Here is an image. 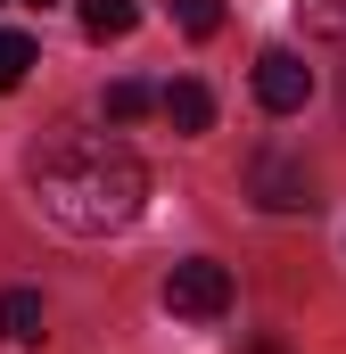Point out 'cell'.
<instances>
[{
  "label": "cell",
  "mask_w": 346,
  "mask_h": 354,
  "mask_svg": "<svg viewBox=\"0 0 346 354\" xmlns=\"http://www.w3.org/2000/svg\"><path fill=\"white\" fill-rule=\"evenodd\" d=\"M33 198L58 231H124L149 206V165L107 132H66L33 157Z\"/></svg>",
  "instance_id": "1"
},
{
  "label": "cell",
  "mask_w": 346,
  "mask_h": 354,
  "mask_svg": "<svg viewBox=\"0 0 346 354\" xmlns=\"http://www.w3.org/2000/svg\"><path fill=\"white\" fill-rule=\"evenodd\" d=\"M165 305L181 322H223V313H231V264H215V256L173 264L165 272Z\"/></svg>",
  "instance_id": "2"
},
{
  "label": "cell",
  "mask_w": 346,
  "mask_h": 354,
  "mask_svg": "<svg viewBox=\"0 0 346 354\" xmlns=\"http://www.w3.org/2000/svg\"><path fill=\"white\" fill-rule=\"evenodd\" d=\"M305 99H313V66L297 50H264L256 58V107L264 115H297Z\"/></svg>",
  "instance_id": "3"
},
{
  "label": "cell",
  "mask_w": 346,
  "mask_h": 354,
  "mask_svg": "<svg viewBox=\"0 0 346 354\" xmlns=\"http://www.w3.org/2000/svg\"><path fill=\"white\" fill-rule=\"evenodd\" d=\"M248 189H256V206H272V214H305L313 206V174L297 157H280V149H264L256 165H248Z\"/></svg>",
  "instance_id": "4"
},
{
  "label": "cell",
  "mask_w": 346,
  "mask_h": 354,
  "mask_svg": "<svg viewBox=\"0 0 346 354\" xmlns=\"http://www.w3.org/2000/svg\"><path fill=\"white\" fill-rule=\"evenodd\" d=\"M157 107H165V124L181 132V140L215 132V91H206V83H165V91H157Z\"/></svg>",
  "instance_id": "5"
},
{
  "label": "cell",
  "mask_w": 346,
  "mask_h": 354,
  "mask_svg": "<svg viewBox=\"0 0 346 354\" xmlns=\"http://www.w3.org/2000/svg\"><path fill=\"white\" fill-rule=\"evenodd\" d=\"M0 338L8 346H42V288H8L0 297Z\"/></svg>",
  "instance_id": "6"
},
{
  "label": "cell",
  "mask_w": 346,
  "mask_h": 354,
  "mask_svg": "<svg viewBox=\"0 0 346 354\" xmlns=\"http://www.w3.org/2000/svg\"><path fill=\"white\" fill-rule=\"evenodd\" d=\"M42 66V50H33V33H17V25H0V91H17L25 75Z\"/></svg>",
  "instance_id": "7"
},
{
  "label": "cell",
  "mask_w": 346,
  "mask_h": 354,
  "mask_svg": "<svg viewBox=\"0 0 346 354\" xmlns=\"http://www.w3.org/2000/svg\"><path fill=\"white\" fill-rule=\"evenodd\" d=\"M132 25H140L132 0H83V33H99V41H116V33H132Z\"/></svg>",
  "instance_id": "8"
},
{
  "label": "cell",
  "mask_w": 346,
  "mask_h": 354,
  "mask_svg": "<svg viewBox=\"0 0 346 354\" xmlns=\"http://www.w3.org/2000/svg\"><path fill=\"white\" fill-rule=\"evenodd\" d=\"M149 107H157V91H149V83H132V75L107 83V124H140Z\"/></svg>",
  "instance_id": "9"
},
{
  "label": "cell",
  "mask_w": 346,
  "mask_h": 354,
  "mask_svg": "<svg viewBox=\"0 0 346 354\" xmlns=\"http://www.w3.org/2000/svg\"><path fill=\"white\" fill-rule=\"evenodd\" d=\"M173 17H181V33H190V41H206V33L223 25V0H173Z\"/></svg>",
  "instance_id": "10"
},
{
  "label": "cell",
  "mask_w": 346,
  "mask_h": 354,
  "mask_svg": "<svg viewBox=\"0 0 346 354\" xmlns=\"http://www.w3.org/2000/svg\"><path fill=\"white\" fill-rule=\"evenodd\" d=\"M297 17H305L313 33H338L346 41V0H297Z\"/></svg>",
  "instance_id": "11"
},
{
  "label": "cell",
  "mask_w": 346,
  "mask_h": 354,
  "mask_svg": "<svg viewBox=\"0 0 346 354\" xmlns=\"http://www.w3.org/2000/svg\"><path fill=\"white\" fill-rule=\"evenodd\" d=\"M256 354H289V346H280V338H256Z\"/></svg>",
  "instance_id": "12"
},
{
  "label": "cell",
  "mask_w": 346,
  "mask_h": 354,
  "mask_svg": "<svg viewBox=\"0 0 346 354\" xmlns=\"http://www.w3.org/2000/svg\"><path fill=\"white\" fill-rule=\"evenodd\" d=\"M25 8H50V0H25Z\"/></svg>",
  "instance_id": "13"
}]
</instances>
